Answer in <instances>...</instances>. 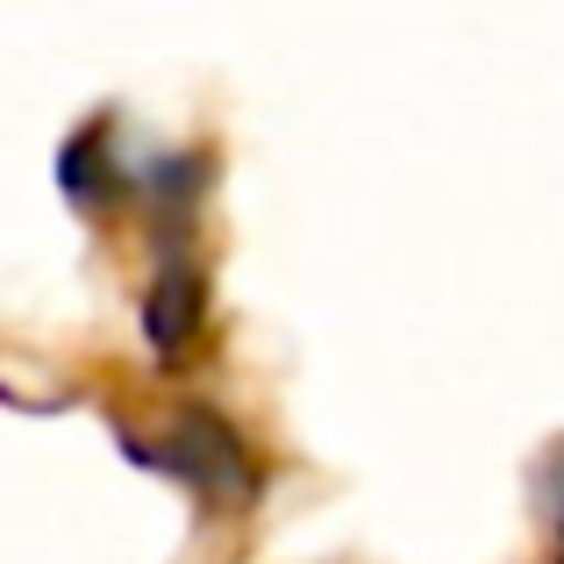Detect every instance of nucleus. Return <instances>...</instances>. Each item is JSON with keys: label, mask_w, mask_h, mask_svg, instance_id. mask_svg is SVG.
<instances>
[{"label": "nucleus", "mask_w": 564, "mask_h": 564, "mask_svg": "<svg viewBox=\"0 0 564 564\" xmlns=\"http://www.w3.org/2000/svg\"><path fill=\"white\" fill-rule=\"evenodd\" d=\"M557 543H564V508H557Z\"/></svg>", "instance_id": "f257e3e1"}]
</instances>
